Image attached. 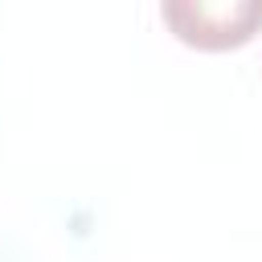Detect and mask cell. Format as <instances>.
I'll use <instances>...</instances> for the list:
<instances>
[{
    "label": "cell",
    "mask_w": 262,
    "mask_h": 262,
    "mask_svg": "<svg viewBox=\"0 0 262 262\" xmlns=\"http://www.w3.org/2000/svg\"><path fill=\"white\" fill-rule=\"evenodd\" d=\"M168 29L196 49H233L262 29V0H164Z\"/></svg>",
    "instance_id": "obj_1"
}]
</instances>
